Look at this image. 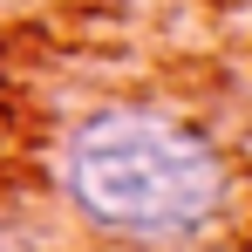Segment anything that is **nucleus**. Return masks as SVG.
I'll return each mask as SVG.
<instances>
[{
	"label": "nucleus",
	"mask_w": 252,
	"mask_h": 252,
	"mask_svg": "<svg viewBox=\"0 0 252 252\" xmlns=\"http://www.w3.org/2000/svg\"><path fill=\"white\" fill-rule=\"evenodd\" d=\"M62 191L95 239L170 252L232 205V164L198 123L157 102H102L62 143Z\"/></svg>",
	"instance_id": "obj_1"
}]
</instances>
